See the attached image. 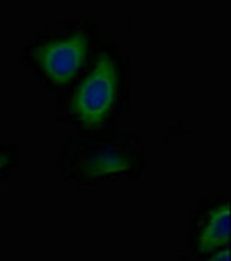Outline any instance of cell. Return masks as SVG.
Instances as JSON below:
<instances>
[{"mask_svg":"<svg viewBox=\"0 0 231 261\" xmlns=\"http://www.w3.org/2000/svg\"><path fill=\"white\" fill-rule=\"evenodd\" d=\"M226 197L205 199L193 214L190 249L195 258L229 247V207Z\"/></svg>","mask_w":231,"mask_h":261,"instance_id":"4","label":"cell"},{"mask_svg":"<svg viewBox=\"0 0 231 261\" xmlns=\"http://www.w3.org/2000/svg\"><path fill=\"white\" fill-rule=\"evenodd\" d=\"M200 261H229V247H224V249L211 252V254L200 258Z\"/></svg>","mask_w":231,"mask_h":261,"instance_id":"6","label":"cell"},{"mask_svg":"<svg viewBox=\"0 0 231 261\" xmlns=\"http://www.w3.org/2000/svg\"><path fill=\"white\" fill-rule=\"evenodd\" d=\"M18 162V151L14 146L0 141V181L6 179Z\"/></svg>","mask_w":231,"mask_h":261,"instance_id":"5","label":"cell"},{"mask_svg":"<svg viewBox=\"0 0 231 261\" xmlns=\"http://www.w3.org/2000/svg\"><path fill=\"white\" fill-rule=\"evenodd\" d=\"M101 44L91 16H68L39 28L21 47L19 63L54 98L89 65Z\"/></svg>","mask_w":231,"mask_h":261,"instance_id":"2","label":"cell"},{"mask_svg":"<svg viewBox=\"0 0 231 261\" xmlns=\"http://www.w3.org/2000/svg\"><path fill=\"white\" fill-rule=\"evenodd\" d=\"M57 167L70 183L134 181L146 167V151L137 134H83L61 146Z\"/></svg>","mask_w":231,"mask_h":261,"instance_id":"3","label":"cell"},{"mask_svg":"<svg viewBox=\"0 0 231 261\" xmlns=\"http://www.w3.org/2000/svg\"><path fill=\"white\" fill-rule=\"evenodd\" d=\"M131 103V61L120 45L101 40L89 65L56 98V119L83 134L117 127Z\"/></svg>","mask_w":231,"mask_h":261,"instance_id":"1","label":"cell"}]
</instances>
